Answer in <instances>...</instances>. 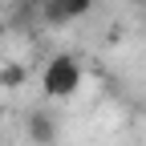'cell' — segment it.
Wrapping results in <instances>:
<instances>
[{
	"instance_id": "6da1fadb",
	"label": "cell",
	"mask_w": 146,
	"mask_h": 146,
	"mask_svg": "<svg viewBox=\"0 0 146 146\" xmlns=\"http://www.w3.org/2000/svg\"><path fill=\"white\" fill-rule=\"evenodd\" d=\"M41 89H45V98H73L81 89V61L73 53L49 57V65L41 73Z\"/></svg>"
},
{
	"instance_id": "7a4b0ae2",
	"label": "cell",
	"mask_w": 146,
	"mask_h": 146,
	"mask_svg": "<svg viewBox=\"0 0 146 146\" xmlns=\"http://www.w3.org/2000/svg\"><path fill=\"white\" fill-rule=\"evenodd\" d=\"M89 12H94V0H49L41 8L45 25H73V21H81Z\"/></svg>"
},
{
	"instance_id": "3957f363",
	"label": "cell",
	"mask_w": 146,
	"mask_h": 146,
	"mask_svg": "<svg viewBox=\"0 0 146 146\" xmlns=\"http://www.w3.org/2000/svg\"><path fill=\"white\" fill-rule=\"evenodd\" d=\"M29 142L33 146H53L57 142V118L45 114V110H33L29 114Z\"/></svg>"
},
{
	"instance_id": "277c9868",
	"label": "cell",
	"mask_w": 146,
	"mask_h": 146,
	"mask_svg": "<svg viewBox=\"0 0 146 146\" xmlns=\"http://www.w3.org/2000/svg\"><path fill=\"white\" fill-rule=\"evenodd\" d=\"M25 77H29V69H25L21 61H8L4 69H0V89H21Z\"/></svg>"
},
{
	"instance_id": "5b68a950",
	"label": "cell",
	"mask_w": 146,
	"mask_h": 146,
	"mask_svg": "<svg viewBox=\"0 0 146 146\" xmlns=\"http://www.w3.org/2000/svg\"><path fill=\"white\" fill-rule=\"evenodd\" d=\"M25 4H29V8H36V12H41V8L49 4V0H25Z\"/></svg>"
},
{
	"instance_id": "8992f818",
	"label": "cell",
	"mask_w": 146,
	"mask_h": 146,
	"mask_svg": "<svg viewBox=\"0 0 146 146\" xmlns=\"http://www.w3.org/2000/svg\"><path fill=\"white\" fill-rule=\"evenodd\" d=\"M142 4H146V0H142Z\"/></svg>"
}]
</instances>
